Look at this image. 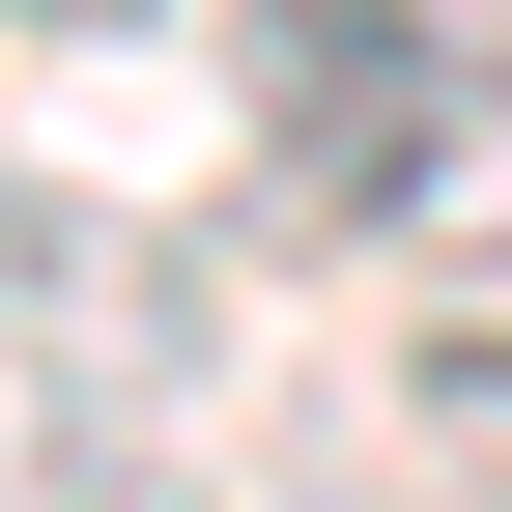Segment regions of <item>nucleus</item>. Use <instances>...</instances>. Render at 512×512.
Returning a JSON list of instances; mask_svg holds the SVG:
<instances>
[{
	"mask_svg": "<svg viewBox=\"0 0 512 512\" xmlns=\"http://www.w3.org/2000/svg\"><path fill=\"white\" fill-rule=\"evenodd\" d=\"M143 370H171V285L86 200L0 171V512H171L143 484Z\"/></svg>",
	"mask_w": 512,
	"mask_h": 512,
	"instance_id": "obj_2",
	"label": "nucleus"
},
{
	"mask_svg": "<svg viewBox=\"0 0 512 512\" xmlns=\"http://www.w3.org/2000/svg\"><path fill=\"white\" fill-rule=\"evenodd\" d=\"M0 29H143V0H0Z\"/></svg>",
	"mask_w": 512,
	"mask_h": 512,
	"instance_id": "obj_3",
	"label": "nucleus"
},
{
	"mask_svg": "<svg viewBox=\"0 0 512 512\" xmlns=\"http://www.w3.org/2000/svg\"><path fill=\"white\" fill-rule=\"evenodd\" d=\"M256 171L512 313V0H256Z\"/></svg>",
	"mask_w": 512,
	"mask_h": 512,
	"instance_id": "obj_1",
	"label": "nucleus"
}]
</instances>
